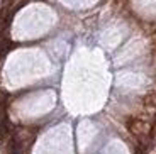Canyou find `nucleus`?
<instances>
[{
	"label": "nucleus",
	"mask_w": 156,
	"mask_h": 154,
	"mask_svg": "<svg viewBox=\"0 0 156 154\" xmlns=\"http://www.w3.org/2000/svg\"><path fill=\"white\" fill-rule=\"evenodd\" d=\"M9 154H22V142L16 135H12L9 141Z\"/></svg>",
	"instance_id": "obj_1"
}]
</instances>
